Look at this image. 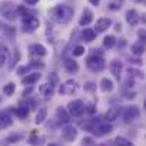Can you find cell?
Here are the masks:
<instances>
[{"label":"cell","mask_w":146,"mask_h":146,"mask_svg":"<svg viewBox=\"0 0 146 146\" xmlns=\"http://www.w3.org/2000/svg\"><path fill=\"white\" fill-rule=\"evenodd\" d=\"M73 10L70 6H66V5H59V6H54L49 10V19L57 25H67L72 17H73Z\"/></svg>","instance_id":"obj_1"},{"label":"cell","mask_w":146,"mask_h":146,"mask_svg":"<svg viewBox=\"0 0 146 146\" xmlns=\"http://www.w3.org/2000/svg\"><path fill=\"white\" fill-rule=\"evenodd\" d=\"M0 15H2L6 20L13 22L17 17V10L12 2H3L0 3Z\"/></svg>","instance_id":"obj_2"},{"label":"cell","mask_w":146,"mask_h":146,"mask_svg":"<svg viewBox=\"0 0 146 146\" xmlns=\"http://www.w3.org/2000/svg\"><path fill=\"white\" fill-rule=\"evenodd\" d=\"M86 66H88L92 72H102V70L105 69L106 63H105V60H103L102 56L93 54V56L88 57V60H86Z\"/></svg>","instance_id":"obj_3"},{"label":"cell","mask_w":146,"mask_h":146,"mask_svg":"<svg viewBox=\"0 0 146 146\" xmlns=\"http://www.w3.org/2000/svg\"><path fill=\"white\" fill-rule=\"evenodd\" d=\"M85 110H86L85 103H83L82 100H79V99L72 100V102L67 105V112H69L70 116H73V117H79V116H82Z\"/></svg>","instance_id":"obj_4"},{"label":"cell","mask_w":146,"mask_h":146,"mask_svg":"<svg viewBox=\"0 0 146 146\" xmlns=\"http://www.w3.org/2000/svg\"><path fill=\"white\" fill-rule=\"evenodd\" d=\"M39 25H40V22H39V19H37L36 16L27 15V16L23 17V30H25V32L32 33V32H35V30L39 27Z\"/></svg>","instance_id":"obj_5"},{"label":"cell","mask_w":146,"mask_h":146,"mask_svg":"<svg viewBox=\"0 0 146 146\" xmlns=\"http://www.w3.org/2000/svg\"><path fill=\"white\" fill-rule=\"evenodd\" d=\"M139 115H140V110H139V108H137V106H135V105L127 106V108H126V110L123 112V120H125L126 123L133 122L135 119H137V117H139Z\"/></svg>","instance_id":"obj_6"},{"label":"cell","mask_w":146,"mask_h":146,"mask_svg":"<svg viewBox=\"0 0 146 146\" xmlns=\"http://www.w3.org/2000/svg\"><path fill=\"white\" fill-rule=\"evenodd\" d=\"M78 89H79V86H78V83L75 80H67L63 85H60L59 92H60V95H72V93H75Z\"/></svg>","instance_id":"obj_7"},{"label":"cell","mask_w":146,"mask_h":146,"mask_svg":"<svg viewBox=\"0 0 146 146\" xmlns=\"http://www.w3.org/2000/svg\"><path fill=\"white\" fill-rule=\"evenodd\" d=\"M78 136V130L76 127H73L72 125H66L63 129H62V137L66 140V142H73Z\"/></svg>","instance_id":"obj_8"},{"label":"cell","mask_w":146,"mask_h":146,"mask_svg":"<svg viewBox=\"0 0 146 146\" xmlns=\"http://www.w3.org/2000/svg\"><path fill=\"white\" fill-rule=\"evenodd\" d=\"M112 26V20L109 19V17H100V19H98L96 20V33H103V32H106L109 27Z\"/></svg>","instance_id":"obj_9"},{"label":"cell","mask_w":146,"mask_h":146,"mask_svg":"<svg viewBox=\"0 0 146 146\" xmlns=\"http://www.w3.org/2000/svg\"><path fill=\"white\" fill-rule=\"evenodd\" d=\"M109 69H110V73L116 78V79H120V76H122V70H123V64H122V62L120 60H112L110 62V64H109Z\"/></svg>","instance_id":"obj_10"},{"label":"cell","mask_w":146,"mask_h":146,"mask_svg":"<svg viewBox=\"0 0 146 146\" xmlns=\"http://www.w3.org/2000/svg\"><path fill=\"white\" fill-rule=\"evenodd\" d=\"M92 20H93V12L89 7H85L83 12H82V16L79 19V25L80 26H88V25L92 23Z\"/></svg>","instance_id":"obj_11"},{"label":"cell","mask_w":146,"mask_h":146,"mask_svg":"<svg viewBox=\"0 0 146 146\" xmlns=\"http://www.w3.org/2000/svg\"><path fill=\"white\" fill-rule=\"evenodd\" d=\"M125 19H126L127 25L136 26V25L139 23V20H140V16H139V13H137L135 9H129V10L126 12V15H125Z\"/></svg>","instance_id":"obj_12"},{"label":"cell","mask_w":146,"mask_h":146,"mask_svg":"<svg viewBox=\"0 0 146 146\" xmlns=\"http://www.w3.org/2000/svg\"><path fill=\"white\" fill-rule=\"evenodd\" d=\"M120 106H112L110 109H108L106 115H105V119L106 122H115L116 119H119V115H120Z\"/></svg>","instance_id":"obj_13"},{"label":"cell","mask_w":146,"mask_h":146,"mask_svg":"<svg viewBox=\"0 0 146 146\" xmlns=\"http://www.w3.org/2000/svg\"><path fill=\"white\" fill-rule=\"evenodd\" d=\"M56 117H57V120L59 122H63V123H69V120H70V113L64 109V108H57L56 109Z\"/></svg>","instance_id":"obj_14"},{"label":"cell","mask_w":146,"mask_h":146,"mask_svg":"<svg viewBox=\"0 0 146 146\" xmlns=\"http://www.w3.org/2000/svg\"><path fill=\"white\" fill-rule=\"evenodd\" d=\"M113 130V126L110 125V123H100V125H98L96 127H95V132H96V135H99V136H103V135H108V133H110Z\"/></svg>","instance_id":"obj_15"},{"label":"cell","mask_w":146,"mask_h":146,"mask_svg":"<svg viewBox=\"0 0 146 146\" xmlns=\"http://www.w3.org/2000/svg\"><path fill=\"white\" fill-rule=\"evenodd\" d=\"M53 86L54 85H49V83H44V85H42L40 88H39V92H40V95L42 96H44L46 99H49V98H52L53 96V93H54V89H53Z\"/></svg>","instance_id":"obj_16"},{"label":"cell","mask_w":146,"mask_h":146,"mask_svg":"<svg viewBox=\"0 0 146 146\" xmlns=\"http://www.w3.org/2000/svg\"><path fill=\"white\" fill-rule=\"evenodd\" d=\"M29 50H30V54H33V56H44L46 54V47L44 46H42V44H39V43H35V44H32L30 47H29Z\"/></svg>","instance_id":"obj_17"},{"label":"cell","mask_w":146,"mask_h":146,"mask_svg":"<svg viewBox=\"0 0 146 146\" xmlns=\"http://www.w3.org/2000/svg\"><path fill=\"white\" fill-rule=\"evenodd\" d=\"M40 73L39 72H35V73H30V75H27L26 78H23L22 79V83L23 85H33V83H36L39 79H40Z\"/></svg>","instance_id":"obj_18"},{"label":"cell","mask_w":146,"mask_h":146,"mask_svg":"<svg viewBox=\"0 0 146 146\" xmlns=\"http://www.w3.org/2000/svg\"><path fill=\"white\" fill-rule=\"evenodd\" d=\"M12 123H13V120L7 113L0 112V129H6V127L12 126Z\"/></svg>","instance_id":"obj_19"},{"label":"cell","mask_w":146,"mask_h":146,"mask_svg":"<svg viewBox=\"0 0 146 146\" xmlns=\"http://www.w3.org/2000/svg\"><path fill=\"white\" fill-rule=\"evenodd\" d=\"M63 64H64V69H66L69 73H76V72L79 70V64H78V62L72 60V59H66Z\"/></svg>","instance_id":"obj_20"},{"label":"cell","mask_w":146,"mask_h":146,"mask_svg":"<svg viewBox=\"0 0 146 146\" xmlns=\"http://www.w3.org/2000/svg\"><path fill=\"white\" fill-rule=\"evenodd\" d=\"M130 52L135 54V56H142L145 53V44L142 42H136L130 46Z\"/></svg>","instance_id":"obj_21"},{"label":"cell","mask_w":146,"mask_h":146,"mask_svg":"<svg viewBox=\"0 0 146 146\" xmlns=\"http://www.w3.org/2000/svg\"><path fill=\"white\" fill-rule=\"evenodd\" d=\"M100 89H102V92H105V93L112 92V90H113V82H112L110 79H108V78H103V79L100 80Z\"/></svg>","instance_id":"obj_22"},{"label":"cell","mask_w":146,"mask_h":146,"mask_svg":"<svg viewBox=\"0 0 146 146\" xmlns=\"http://www.w3.org/2000/svg\"><path fill=\"white\" fill-rule=\"evenodd\" d=\"M46 117H47V109H46V108H40L39 112H37V115H36L35 123H36V125H42V123L46 120Z\"/></svg>","instance_id":"obj_23"},{"label":"cell","mask_w":146,"mask_h":146,"mask_svg":"<svg viewBox=\"0 0 146 146\" xmlns=\"http://www.w3.org/2000/svg\"><path fill=\"white\" fill-rule=\"evenodd\" d=\"M82 37H83V40H86V42H92V40L96 39V30L88 27V29H85V30L82 32Z\"/></svg>","instance_id":"obj_24"},{"label":"cell","mask_w":146,"mask_h":146,"mask_svg":"<svg viewBox=\"0 0 146 146\" xmlns=\"http://www.w3.org/2000/svg\"><path fill=\"white\" fill-rule=\"evenodd\" d=\"M115 44H116V37H115V36L109 35V36H105V37H103V46H105V47L112 49Z\"/></svg>","instance_id":"obj_25"},{"label":"cell","mask_w":146,"mask_h":146,"mask_svg":"<svg viewBox=\"0 0 146 146\" xmlns=\"http://www.w3.org/2000/svg\"><path fill=\"white\" fill-rule=\"evenodd\" d=\"M115 142H116L117 146H135L129 139H126V137H123V136H117V137L115 139Z\"/></svg>","instance_id":"obj_26"},{"label":"cell","mask_w":146,"mask_h":146,"mask_svg":"<svg viewBox=\"0 0 146 146\" xmlns=\"http://www.w3.org/2000/svg\"><path fill=\"white\" fill-rule=\"evenodd\" d=\"M15 112H16V116L20 117V119H25V117H27V115H29V109H27L26 106H20V108H17Z\"/></svg>","instance_id":"obj_27"},{"label":"cell","mask_w":146,"mask_h":146,"mask_svg":"<svg viewBox=\"0 0 146 146\" xmlns=\"http://www.w3.org/2000/svg\"><path fill=\"white\" fill-rule=\"evenodd\" d=\"M85 47L83 46H75V47H73V50H72V54L73 56H75V57H79V56H82V54H85Z\"/></svg>","instance_id":"obj_28"},{"label":"cell","mask_w":146,"mask_h":146,"mask_svg":"<svg viewBox=\"0 0 146 146\" xmlns=\"http://www.w3.org/2000/svg\"><path fill=\"white\" fill-rule=\"evenodd\" d=\"M15 89H16L15 83H7V85H5V88H3V92H5V95H7V96H12V95L15 93Z\"/></svg>","instance_id":"obj_29"},{"label":"cell","mask_w":146,"mask_h":146,"mask_svg":"<svg viewBox=\"0 0 146 146\" xmlns=\"http://www.w3.org/2000/svg\"><path fill=\"white\" fill-rule=\"evenodd\" d=\"M23 139V136L22 135H10V136H7L6 137V142H9V143H16V142H19V140H22Z\"/></svg>","instance_id":"obj_30"},{"label":"cell","mask_w":146,"mask_h":146,"mask_svg":"<svg viewBox=\"0 0 146 146\" xmlns=\"http://www.w3.org/2000/svg\"><path fill=\"white\" fill-rule=\"evenodd\" d=\"M127 73H129V76H133V78H137V79H143V75H142L139 70H136V69L129 67L127 69Z\"/></svg>","instance_id":"obj_31"},{"label":"cell","mask_w":146,"mask_h":146,"mask_svg":"<svg viewBox=\"0 0 146 146\" xmlns=\"http://www.w3.org/2000/svg\"><path fill=\"white\" fill-rule=\"evenodd\" d=\"M6 60H7V54H6V50L0 49V67H3V66H5Z\"/></svg>","instance_id":"obj_32"},{"label":"cell","mask_w":146,"mask_h":146,"mask_svg":"<svg viewBox=\"0 0 146 146\" xmlns=\"http://www.w3.org/2000/svg\"><path fill=\"white\" fill-rule=\"evenodd\" d=\"M137 36H139V42H142L143 44H146V29H142V30H139L137 32Z\"/></svg>","instance_id":"obj_33"},{"label":"cell","mask_w":146,"mask_h":146,"mask_svg":"<svg viewBox=\"0 0 146 146\" xmlns=\"http://www.w3.org/2000/svg\"><path fill=\"white\" fill-rule=\"evenodd\" d=\"M92 145H93L92 137H83V146H92Z\"/></svg>","instance_id":"obj_34"},{"label":"cell","mask_w":146,"mask_h":146,"mask_svg":"<svg viewBox=\"0 0 146 146\" xmlns=\"http://www.w3.org/2000/svg\"><path fill=\"white\" fill-rule=\"evenodd\" d=\"M37 2L39 0H25V5L26 6H35V5H37Z\"/></svg>","instance_id":"obj_35"},{"label":"cell","mask_w":146,"mask_h":146,"mask_svg":"<svg viewBox=\"0 0 146 146\" xmlns=\"http://www.w3.org/2000/svg\"><path fill=\"white\" fill-rule=\"evenodd\" d=\"M86 110H88L89 113H95V110H96V109H95V105H89Z\"/></svg>","instance_id":"obj_36"},{"label":"cell","mask_w":146,"mask_h":146,"mask_svg":"<svg viewBox=\"0 0 146 146\" xmlns=\"http://www.w3.org/2000/svg\"><path fill=\"white\" fill-rule=\"evenodd\" d=\"M109 9H112V10H116V9H120V5H116V3H112V5L109 6Z\"/></svg>","instance_id":"obj_37"},{"label":"cell","mask_w":146,"mask_h":146,"mask_svg":"<svg viewBox=\"0 0 146 146\" xmlns=\"http://www.w3.org/2000/svg\"><path fill=\"white\" fill-rule=\"evenodd\" d=\"M30 143H32V145H37V143H40V142H39V139H37V137H35V136H33V137H30Z\"/></svg>","instance_id":"obj_38"},{"label":"cell","mask_w":146,"mask_h":146,"mask_svg":"<svg viewBox=\"0 0 146 146\" xmlns=\"http://www.w3.org/2000/svg\"><path fill=\"white\" fill-rule=\"evenodd\" d=\"M89 3H92V5H95V6H98V5L100 3V0H89Z\"/></svg>","instance_id":"obj_39"},{"label":"cell","mask_w":146,"mask_h":146,"mask_svg":"<svg viewBox=\"0 0 146 146\" xmlns=\"http://www.w3.org/2000/svg\"><path fill=\"white\" fill-rule=\"evenodd\" d=\"M115 29H116L117 32H120V30H122V25H120V23H117V25L115 26Z\"/></svg>","instance_id":"obj_40"},{"label":"cell","mask_w":146,"mask_h":146,"mask_svg":"<svg viewBox=\"0 0 146 146\" xmlns=\"http://www.w3.org/2000/svg\"><path fill=\"white\" fill-rule=\"evenodd\" d=\"M123 46H126V42L125 40H120L119 42V47H123Z\"/></svg>","instance_id":"obj_41"},{"label":"cell","mask_w":146,"mask_h":146,"mask_svg":"<svg viewBox=\"0 0 146 146\" xmlns=\"http://www.w3.org/2000/svg\"><path fill=\"white\" fill-rule=\"evenodd\" d=\"M140 20H142L143 23H146V13H143V15H142V17H140Z\"/></svg>","instance_id":"obj_42"},{"label":"cell","mask_w":146,"mask_h":146,"mask_svg":"<svg viewBox=\"0 0 146 146\" xmlns=\"http://www.w3.org/2000/svg\"><path fill=\"white\" fill-rule=\"evenodd\" d=\"M92 85H93V83H92V82H89V83H88V86H86V89H89V90H90V89H93V86H92Z\"/></svg>","instance_id":"obj_43"},{"label":"cell","mask_w":146,"mask_h":146,"mask_svg":"<svg viewBox=\"0 0 146 146\" xmlns=\"http://www.w3.org/2000/svg\"><path fill=\"white\" fill-rule=\"evenodd\" d=\"M47 146H57V145H56V143H49Z\"/></svg>","instance_id":"obj_44"},{"label":"cell","mask_w":146,"mask_h":146,"mask_svg":"<svg viewBox=\"0 0 146 146\" xmlns=\"http://www.w3.org/2000/svg\"><path fill=\"white\" fill-rule=\"evenodd\" d=\"M145 109H146V102H145Z\"/></svg>","instance_id":"obj_45"},{"label":"cell","mask_w":146,"mask_h":146,"mask_svg":"<svg viewBox=\"0 0 146 146\" xmlns=\"http://www.w3.org/2000/svg\"><path fill=\"white\" fill-rule=\"evenodd\" d=\"M0 26H2V23H0Z\"/></svg>","instance_id":"obj_46"}]
</instances>
